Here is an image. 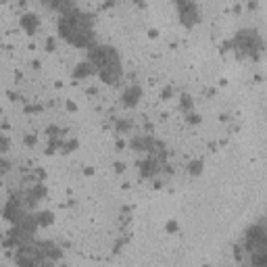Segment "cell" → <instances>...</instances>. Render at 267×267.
I'll return each mask as SVG.
<instances>
[{
  "instance_id": "obj_1",
  "label": "cell",
  "mask_w": 267,
  "mask_h": 267,
  "mask_svg": "<svg viewBox=\"0 0 267 267\" xmlns=\"http://www.w3.org/2000/svg\"><path fill=\"white\" fill-rule=\"evenodd\" d=\"M59 34L67 42H71L73 46H79V48H88L94 40L90 17L75 9L63 13V17L59 21Z\"/></svg>"
},
{
  "instance_id": "obj_2",
  "label": "cell",
  "mask_w": 267,
  "mask_h": 267,
  "mask_svg": "<svg viewBox=\"0 0 267 267\" xmlns=\"http://www.w3.org/2000/svg\"><path fill=\"white\" fill-rule=\"evenodd\" d=\"M90 63L98 69L101 79L109 86H113L121 79V61L119 54L111 46H96L90 50Z\"/></svg>"
},
{
  "instance_id": "obj_3",
  "label": "cell",
  "mask_w": 267,
  "mask_h": 267,
  "mask_svg": "<svg viewBox=\"0 0 267 267\" xmlns=\"http://www.w3.org/2000/svg\"><path fill=\"white\" fill-rule=\"evenodd\" d=\"M234 44L240 48L244 54H252V57H259L261 50H263V42H261L257 32H240L236 36Z\"/></svg>"
},
{
  "instance_id": "obj_4",
  "label": "cell",
  "mask_w": 267,
  "mask_h": 267,
  "mask_svg": "<svg viewBox=\"0 0 267 267\" xmlns=\"http://www.w3.org/2000/svg\"><path fill=\"white\" fill-rule=\"evenodd\" d=\"M177 13H180V21L186 27H192L199 21V9L192 0H177Z\"/></svg>"
},
{
  "instance_id": "obj_5",
  "label": "cell",
  "mask_w": 267,
  "mask_h": 267,
  "mask_svg": "<svg viewBox=\"0 0 267 267\" xmlns=\"http://www.w3.org/2000/svg\"><path fill=\"white\" fill-rule=\"evenodd\" d=\"M246 248L250 252L265 248V230H263V226H255V228H250L246 232Z\"/></svg>"
},
{
  "instance_id": "obj_6",
  "label": "cell",
  "mask_w": 267,
  "mask_h": 267,
  "mask_svg": "<svg viewBox=\"0 0 267 267\" xmlns=\"http://www.w3.org/2000/svg\"><path fill=\"white\" fill-rule=\"evenodd\" d=\"M3 215L9 219V221H13V223H17L21 217H23V213H21V209H19V203L15 201V199H11L7 205H5V209H3Z\"/></svg>"
},
{
  "instance_id": "obj_7",
  "label": "cell",
  "mask_w": 267,
  "mask_h": 267,
  "mask_svg": "<svg viewBox=\"0 0 267 267\" xmlns=\"http://www.w3.org/2000/svg\"><path fill=\"white\" fill-rule=\"evenodd\" d=\"M123 103H125V107H136L138 105V101L142 98V88L140 86H130L128 90L123 92Z\"/></svg>"
},
{
  "instance_id": "obj_8",
  "label": "cell",
  "mask_w": 267,
  "mask_h": 267,
  "mask_svg": "<svg viewBox=\"0 0 267 267\" xmlns=\"http://www.w3.org/2000/svg\"><path fill=\"white\" fill-rule=\"evenodd\" d=\"M157 171H159V165L154 159H146V161H142V165H140V173H142L144 177H150Z\"/></svg>"
},
{
  "instance_id": "obj_9",
  "label": "cell",
  "mask_w": 267,
  "mask_h": 267,
  "mask_svg": "<svg viewBox=\"0 0 267 267\" xmlns=\"http://www.w3.org/2000/svg\"><path fill=\"white\" fill-rule=\"evenodd\" d=\"M21 27H23V30H27L30 34H34V32L38 30V17H36V15H30V13H27V15L21 17Z\"/></svg>"
},
{
  "instance_id": "obj_10",
  "label": "cell",
  "mask_w": 267,
  "mask_h": 267,
  "mask_svg": "<svg viewBox=\"0 0 267 267\" xmlns=\"http://www.w3.org/2000/svg\"><path fill=\"white\" fill-rule=\"evenodd\" d=\"M44 5H48L50 9L63 11V13H67V11L73 9V7H71V0H44Z\"/></svg>"
},
{
  "instance_id": "obj_11",
  "label": "cell",
  "mask_w": 267,
  "mask_h": 267,
  "mask_svg": "<svg viewBox=\"0 0 267 267\" xmlns=\"http://www.w3.org/2000/svg\"><path fill=\"white\" fill-rule=\"evenodd\" d=\"M152 144L154 142H152L150 138H136V140H132V146L134 148H140V150H148Z\"/></svg>"
},
{
  "instance_id": "obj_12",
  "label": "cell",
  "mask_w": 267,
  "mask_h": 267,
  "mask_svg": "<svg viewBox=\"0 0 267 267\" xmlns=\"http://www.w3.org/2000/svg\"><path fill=\"white\" fill-rule=\"evenodd\" d=\"M92 73V63H79L75 67V77H88Z\"/></svg>"
},
{
  "instance_id": "obj_13",
  "label": "cell",
  "mask_w": 267,
  "mask_h": 267,
  "mask_svg": "<svg viewBox=\"0 0 267 267\" xmlns=\"http://www.w3.org/2000/svg\"><path fill=\"white\" fill-rule=\"evenodd\" d=\"M36 221H38V226H48V223H52V213H40Z\"/></svg>"
},
{
  "instance_id": "obj_14",
  "label": "cell",
  "mask_w": 267,
  "mask_h": 267,
  "mask_svg": "<svg viewBox=\"0 0 267 267\" xmlns=\"http://www.w3.org/2000/svg\"><path fill=\"white\" fill-rule=\"evenodd\" d=\"M201 171H203V163H201V161H194V163L190 165V173H192V175H199Z\"/></svg>"
},
{
  "instance_id": "obj_15",
  "label": "cell",
  "mask_w": 267,
  "mask_h": 267,
  "mask_svg": "<svg viewBox=\"0 0 267 267\" xmlns=\"http://www.w3.org/2000/svg\"><path fill=\"white\" fill-rule=\"evenodd\" d=\"M42 194H44V188H42V186H36V190H32V194H30L32 203H34V201H38V199H40Z\"/></svg>"
},
{
  "instance_id": "obj_16",
  "label": "cell",
  "mask_w": 267,
  "mask_h": 267,
  "mask_svg": "<svg viewBox=\"0 0 267 267\" xmlns=\"http://www.w3.org/2000/svg\"><path fill=\"white\" fill-rule=\"evenodd\" d=\"M190 96H182V109H190Z\"/></svg>"
},
{
  "instance_id": "obj_17",
  "label": "cell",
  "mask_w": 267,
  "mask_h": 267,
  "mask_svg": "<svg viewBox=\"0 0 267 267\" xmlns=\"http://www.w3.org/2000/svg\"><path fill=\"white\" fill-rule=\"evenodd\" d=\"M7 146H9V142L5 138H0V150H7Z\"/></svg>"
}]
</instances>
